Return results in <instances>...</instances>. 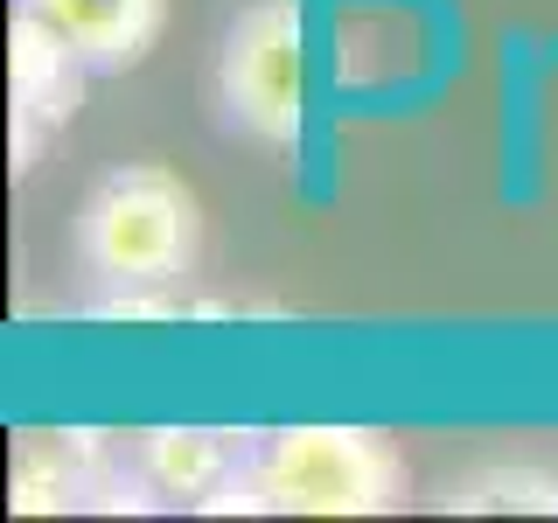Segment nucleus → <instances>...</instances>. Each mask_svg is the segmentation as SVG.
<instances>
[{
    "instance_id": "nucleus-1",
    "label": "nucleus",
    "mask_w": 558,
    "mask_h": 523,
    "mask_svg": "<svg viewBox=\"0 0 558 523\" xmlns=\"http://www.w3.org/2000/svg\"><path fill=\"white\" fill-rule=\"evenodd\" d=\"M77 266L112 293H168L196 272L203 252V203L161 161H126L84 196L70 223Z\"/></svg>"
},
{
    "instance_id": "nucleus-2",
    "label": "nucleus",
    "mask_w": 558,
    "mask_h": 523,
    "mask_svg": "<svg viewBox=\"0 0 558 523\" xmlns=\"http://www.w3.org/2000/svg\"><path fill=\"white\" fill-rule=\"evenodd\" d=\"M258 488L272 516H391L405 502V453L377 426H279L258 433Z\"/></svg>"
},
{
    "instance_id": "nucleus-3",
    "label": "nucleus",
    "mask_w": 558,
    "mask_h": 523,
    "mask_svg": "<svg viewBox=\"0 0 558 523\" xmlns=\"http://www.w3.org/2000/svg\"><path fill=\"white\" fill-rule=\"evenodd\" d=\"M217 119L252 147L307 139V14L301 0H244L217 42Z\"/></svg>"
},
{
    "instance_id": "nucleus-4",
    "label": "nucleus",
    "mask_w": 558,
    "mask_h": 523,
    "mask_svg": "<svg viewBox=\"0 0 558 523\" xmlns=\"http://www.w3.org/2000/svg\"><path fill=\"white\" fill-rule=\"evenodd\" d=\"M84 77L92 70L77 63V49L63 42L49 22H35L28 8H14L8 28V92H14V168H28L35 139L57 133L63 119H77Z\"/></svg>"
},
{
    "instance_id": "nucleus-5",
    "label": "nucleus",
    "mask_w": 558,
    "mask_h": 523,
    "mask_svg": "<svg viewBox=\"0 0 558 523\" xmlns=\"http://www.w3.org/2000/svg\"><path fill=\"white\" fill-rule=\"evenodd\" d=\"M14 8H28L35 22L57 28L92 77L133 70L161 42V22H168V0H14Z\"/></svg>"
},
{
    "instance_id": "nucleus-6",
    "label": "nucleus",
    "mask_w": 558,
    "mask_h": 523,
    "mask_svg": "<svg viewBox=\"0 0 558 523\" xmlns=\"http://www.w3.org/2000/svg\"><path fill=\"white\" fill-rule=\"evenodd\" d=\"M244 440H252V433H223V426H147V433H133L126 453L140 461V475L161 488V496L203 502L252 461Z\"/></svg>"
},
{
    "instance_id": "nucleus-7",
    "label": "nucleus",
    "mask_w": 558,
    "mask_h": 523,
    "mask_svg": "<svg viewBox=\"0 0 558 523\" xmlns=\"http://www.w3.org/2000/svg\"><path fill=\"white\" fill-rule=\"evenodd\" d=\"M112 461L105 433H28L14 447V475H8V510L14 516H63L84 510V488Z\"/></svg>"
},
{
    "instance_id": "nucleus-8",
    "label": "nucleus",
    "mask_w": 558,
    "mask_h": 523,
    "mask_svg": "<svg viewBox=\"0 0 558 523\" xmlns=\"http://www.w3.org/2000/svg\"><path fill=\"white\" fill-rule=\"evenodd\" d=\"M440 510L461 516H558V467L537 461H488L447 482Z\"/></svg>"
}]
</instances>
